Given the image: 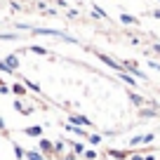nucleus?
Masks as SVG:
<instances>
[{"instance_id":"f257e3e1","label":"nucleus","mask_w":160,"mask_h":160,"mask_svg":"<svg viewBox=\"0 0 160 160\" xmlns=\"http://www.w3.org/2000/svg\"><path fill=\"white\" fill-rule=\"evenodd\" d=\"M35 35H57V38H61V40H68V42H75L73 38H71L68 33H61V31H57V28H31Z\"/></svg>"},{"instance_id":"f03ea898","label":"nucleus","mask_w":160,"mask_h":160,"mask_svg":"<svg viewBox=\"0 0 160 160\" xmlns=\"http://www.w3.org/2000/svg\"><path fill=\"white\" fill-rule=\"evenodd\" d=\"M99 59L104 61L106 66H111V68H115V71H118V73H120V71H122V66H120L118 61H113V59H111V57H106V54H99Z\"/></svg>"},{"instance_id":"7ed1b4c3","label":"nucleus","mask_w":160,"mask_h":160,"mask_svg":"<svg viewBox=\"0 0 160 160\" xmlns=\"http://www.w3.org/2000/svg\"><path fill=\"white\" fill-rule=\"evenodd\" d=\"M125 66H127V68H130V71H132V73H134V75H137V78H141V80H146V73H144V71H139V66H137V64H132V61H127V64H125Z\"/></svg>"},{"instance_id":"20e7f679","label":"nucleus","mask_w":160,"mask_h":160,"mask_svg":"<svg viewBox=\"0 0 160 160\" xmlns=\"http://www.w3.org/2000/svg\"><path fill=\"white\" fill-rule=\"evenodd\" d=\"M24 134H28V137H40V134H42V127H38V125H35V127H26Z\"/></svg>"},{"instance_id":"39448f33","label":"nucleus","mask_w":160,"mask_h":160,"mask_svg":"<svg viewBox=\"0 0 160 160\" xmlns=\"http://www.w3.org/2000/svg\"><path fill=\"white\" fill-rule=\"evenodd\" d=\"M5 64L10 66L12 71H14L17 66H19V59H17V54H10V57H5Z\"/></svg>"},{"instance_id":"423d86ee","label":"nucleus","mask_w":160,"mask_h":160,"mask_svg":"<svg viewBox=\"0 0 160 160\" xmlns=\"http://www.w3.org/2000/svg\"><path fill=\"white\" fill-rule=\"evenodd\" d=\"M68 130L73 132V134H80V137H87V132L82 130V127H78V125H68Z\"/></svg>"},{"instance_id":"0eeeda50","label":"nucleus","mask_w":160,"mask_h":160,"mask_svg":"<svg viewBox=\"0 0 160 160\" xmlns=\"http://www.w3.org/2000/svg\"><path fill=\"white\" fill-rule=\"evenodd\" d=\"M120 21H122V24H127V26H130V24H137V19H134V17H130V14H120Z\"/></svg>"},{"instance_id":"6e6552de","label":"nucleus","mask_w":160,"mask_h":160,"mask_svg":"<svg viewBox=\"0 0 160 160\" xmlns=\"http://www.w3.org/2000/svg\"><path fill=\"white\" fill-rule=\"evenodd\" d=\"M40 148H42V151H54V144L47 141V139H42V141H40Z\"/></svg>"},{"instance_id":"1a4fd4ad","label":"nucleus","mask_w":160,"mask_h":160,"mask_svg":"<svg viewBox=\"0 0 160 160\" xmlns=\"http://www.w3.org/2000/svg\"><path fill=\"white\" fill-rule=\"evenodd\" d=\"M108 155H111V158H115V160L127 158V153H122V151H108Z\"/></svg>"},{"instance_id":"9d476101","label":"nucleus","mask_w":160,"mask_h":160,"mask_svg":"<svg viewBox=\"0 0 160 160\" xmlns=\"http://www.w3.org/2000/svg\"><path fill=\"white\" fill-rule=\"evenodd\" d=\"M120 78L125 80L127 85H137V80H134V78H132V75H127V73H122V71H120Z\"/></svg>"},{"instance_id":"9b49d317","label":"nucleus","mask_w":160,"mask_h":160,"mask_svg":"<svg viewBox=\"0 0 160 160\" xmlns=\"http://www.w3.org/2000/svg\"><path fill=\"white\" fill-rule=\"evenodd\" d=\"M26 158H28V160H42V155L35 153V151H26Z\"/></svg>"},{"instance_id":"f8f14e48","label":"nucleus","mask_w":160,"mask_h":160,"mask_svg":"<svg viewBox=\"0 0 160 160\" xmlns=\"http://www.w3.org/2000/svg\"><path fill=\"white\" fill-rule=\"evenodd\" d=\"M31 52H35V54H40V57L47 54V50H45V47H40V45H33V47H31Z\"/></svg>"},{"instance_id":"ddd939ff","label":"nucleus","mask_w":160,"mask_h":160,"mask_svg":"<svg viewBox=\"0 0 160 160\" xmlns=\"http://www.w3.org/2000/svg\"><path fill=\"white\" fill-rule=\"evenodd\" d=\"M14 108L19 111V113H31V108H24V104H21V101H14Z\"/></svg>"},{"instance_id":"4468645a","label":"nucleus","mask_w":160,"mask_h":160,"mask_svg":"<svg viewBox=\"0 0 160 160\" xmlns=\"http://www.w3.org/2000/svg\"><path fill=\"white\" fill-rule=\"evenodd\" d=\"M92 14H94V17H101V19H108V17H106V12L99 10V7H94V10H92Z\"/></svg>"},{"instance_id":"2eb2a0df","label":"nucleus","mask_w":160,"mask_h":160,"mask_svg":"<svg viewBox=\"0 0 160 160\" xmlns=\"http://www.w3.org/2000/svg\"><path fill=\"white\" fill-rule=\"evenodd\" d=\"M0 71H2V73H14V71H12L10 66L5 64V61H0Z\"/></svg>"},{"instance_id":"dca6fc26","label":"nucleus","mask_w":160,"mask_h":160,"mask_svg":"<svg viewBox=\"0 0 160 160\" xmlns=\"http://www.w3.org/2000/svg\"><path fill=\"white\" fill-rule=\"evenodd\" d=\"M12 92H14V94H24V85H19V82H17V85L12 87Z\"/></svg>"},{"instance_id":"f3484780","label":"nucleus","mask_w":160,"mask_h":160,"mask_svg":"<svg viewBox=\"0 0 160 160\" xmlns=\"http://www.w3.org/2000/svg\"><path fill=\"white\" fill-rule=\"evenodd\" d=\"M14 153H17V160H21V158H24V155H26V151H21L19 146H14Z\"/></svg>"},{"instance_id":"a211bd4d","label":"nucleus","mask_w":160,"mask_h":160,"mask_svg":"<svg viewBox=\"0 0 160 160\" xmlns=\"http://www.w3.org/2000/svg\"><path fill=\"white\" fill-rule=\"evenodd\" d=\"M132 101H134V104H137V106H144V99H141V97H139V94H132Z\"/></svg>"},{"instance_id":"6ab92c4d","label":"nucleus","mask_w":160,"mask_h":160,"mask_svg":"<svg viewBox=\"0 0 160 160\" xmlns=\"http://www.w3.org/2000/svg\"><path fill=\"white\" fill-rule=\"evenodd\" d=\"M137 144H144V137H139V134L132 137V146H137Z\"/></svg>"},{"instance_id":"aec40b11","label":"nucleus","mask_w":160,"mask_h":160,"mask_svg":"<svg viewBox=\"0 0 160 160\" xmlns=\"http://www.w3.org/2000/svg\"><path fill=\"white\" fill-rule=\"evenodd\" d=\"M75 153H78V155H85V146H82V144H75Z\"/></svg>"},{"instance_id":"412c9836","label":"nucleus","mask_w":160,"mask_h":160,"mask_svg":"<svg viewBox=\"0 0 160 160\" xmlns=\"http://www.w3.org/2000/svg\"><path fill=\"white\" fill-rule=\"evenodd\" d=\"M141 115H144V118H153V115H155V111L146 108V111H141Z\"/></svg>"},{"instance_id":"4be33fe9","label":"nucleus","mask_w":160,"mask_h":160,"mask_svg":"<svg viewBox=\"0 0 160 160\" xmlns=\"http://www.w3.org/2000/svg\"><path fill=\"white\" fill-rule=\"evenodd\" d=\"M26 85H28V87H31V90H33V92H40V85H35V82H31V80H26Z\"/></svg>"},{"instance_id":"5701e85b","label":"nucleus","mask_w":160,"mask_h":160,"mask_svg":"<svg viewBox=\"0 0 160 160\" xmlns=\"http://www.w3.org/2000/svg\"><path fill=\"white\" fill-rule=\"evenodd\" d=\"M90 141L92 144H101V137L99 134H90Z\"/></svg>"},{"instance_id":"b1692460","label":"nucleus","mask_w":160,"mask_h":160,"mask_svg":"<svg viewBox=\"0 0 160 160\" xmlns=\"http://www.w3.org/2000/svg\"><path fill=\"white\" fill-rule=\"evenodd\" d=\"M0 40H14V33H2V35H0Z\"/></svg>"},{"instance_id":"393cba45","label":"nucleus","mask_w":160,"mask_h":160,"mask_svg":"<svg viewBox=\"0 0 160 160\" xmlns=\"http://www.w3.org/2000/svg\"><path fill=\"white\" fill-rule=\"evenodd\" d=\"M85 158H87V160H94L97 153H94V151H85Z\"/></svg>"},{"instance_id":"a878e982","label":"nucleus","mask_w":160,"mask_h":160,"mask_svg":"<svg viewBox=\"0 0 160 160\" xmlns=\"http://www.w3.org/2000/svg\"><path fill=\"white\" fill-rule=\"evenodd\" d=\"M155 139V134H144V144H151Z\"/></svg>"},{"instance_id":"bb28decb","label":"nucleus","mask_w":160,"mask_h":160,"mask_svg":"<svg viewBox=\"0 0 160 160\" xmlns=\"http://www.w3.org/2000/svg\"><path fill=\"white\" fill-rule=\"evenodd\" d=\"M0 92H2V94H7V92H10V87H7L5 82H0Z\"/></svg>"},{"instance_id":"cd10ccee","label":"nucleus","mask_w":160,"mask_h":160,"mask_svg":"<svg viewBox=\"0 0 160 160\" xmlns=\"http://www.w3.org/2000/svg\"><path fill=\"white\" fill-rule=\"evenodd\" d=\"M54 151H57V153H61V151H64V144H61V141H59V144H54Z\"/></svg>"},{"instance_id":"c85d7f7f","label":"nucleus","mask_w":160,"mask_h":160,"mask_svg":"<svg viewBox=\"0 0 160 160\" xmlns=\"http://www.w3.org/2000/svg\"><path fill=\"white\" fill-rule=\"evenodd\" d=\"M0 130H5V120L0 118Z\"/></svg>"},{"instance_id":"c756f323","label":"nucleus","mask_w":160,"mask_h":160,"mask_svg":"<svg viewBox=\"0 0 160 160\" xmlns=\"http://www.w3.org/2000/svg\"><path fill=\"white\" fill-rule=\"evenodd\" d=\"M132 160H144V158H141V155H132Z\"/></svg>"},{"instance_id":"7c9ffc66","label":"nucleus","mask_w":160,"mask_h":160,"mask_svg":"<svg viewBox=\"0 0 160 160\" xmlns=\"http://www.w3.org/2000/svg\"><path fill=\"white\" fill-rule=\"evenodd\" d=\"M64 160H75V155H66V158Z\"/></svg>"},{"instance_id":"2f4dec72","label":"nucleus","mask_w":160,"mask_h":160,"mask_svg":"<svg viewBox=\"0 0 160 160\" xmlns=\"http://www.w3.org/2000/svg\"><path fill=\"white\" fill-rule=\"evenodd\" d=\"M158 2H160V0H158Z\"/></svg>"}]
</instances>
